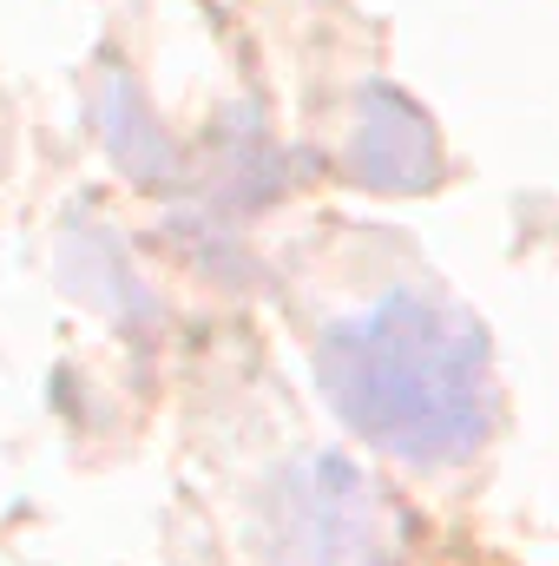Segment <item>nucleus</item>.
<instances>
[{
  "label": "nucleus",
  "instance_id": "f03ea898",
  "mask_svg": "<svg viewBox=\"0 0 559 566\" xmlns=\"http://www.w3.org/2000/svg\"><path fill=\"white\" fill-rule=\"evenodd\" d=\"M349 165L376 191H415V185H434V171H441L428 119H421L402 93H389V86H369L362 93V119H356Z\"/></svg>",
  "mask_w": 559,
  "mask_h": 566
},
{
  "label": "nucleus",
  "instance_id": "f257e3e1",
  "mask_svg": "<svg viewBox=\"0 0 559 566\" xmlns=\"http://www.w3.org/2000/svg\"><path fill=\"white\" fill-rule=\"evenodd\" d=\"M316 382L342 422L402 461H461L494 428L487 336L467 310L395 290L316 343Z\"/></svg>",
  "mask_w": 559,
  "mask_h": 566
}]
</instances>
